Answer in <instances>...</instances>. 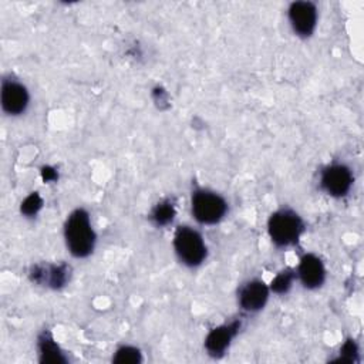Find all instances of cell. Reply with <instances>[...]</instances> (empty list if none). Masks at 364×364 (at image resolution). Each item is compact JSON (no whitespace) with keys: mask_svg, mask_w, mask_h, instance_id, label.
<instances>
[{"mask_svg":"<svg viewBox=\"0 0 364 364\" xmlns=\"http://www.w3.org/2000/svg\"><path fill=\"white\" fill-rule=\"evenodd\" d=\"M173 249L181 263L188 267L200 266L208 256V247L202 235L188 225L176 228L173 235Z\"/></svg>","mask_w":364,"mask_h":364,"instance_id":"3957f363","label":"cell"},{"mask_svg":"<svg viewBox=\"0 0 364 364\" xmlns=\"http://www.w3.org/2000/svg\"><path fill=\"white\" fill-rule=\"evenodd\" d=\"M296 277H297V274L294 270L284 269L273 277L269 289H270V291H273L276 294H286L291 289Z\"/></svg>","mask_w":364,"mask_h":364,"instance_id":"5bb4252c","label":"cell"},{"mask_svg":"<svg viewBox=\"0 0 364 364\" xmlns=\"http://www.w3.org/2000/svg\"><path fill=\"white\" fill-rule=\"evenodd\" d=\"M287 17L293 31L303 38L310 37L317 26V7L307 0H299L290 3L287 9Z\"/></svg>","mask_w":364,"mask_h":364,"instance_id":"8992f818","label":"cell"},{"mask_svg":"<svg viewBox=\"0 0 364 364\" xmlns=\"http://www.w3.org/2000/svg\"><path fill=\"white\" fill-rule=\"evenodd\" d=\"M191 210L199 223L215 225L225 218L228 212V202L219 193L200 188L192 192Z\"/></svg>","mask_w":364,"mask_h":364,"instance_id":"277c9868","label":"cell"},{"mask_svg":"<svg viewBox=\"0 0 364 364\" xmlns=\"http://www.w3.org/2000/svg\"><path fill=\"white\" fill-rule=\"evenodd\" d=\"M303 232L304 222L291 209H279L269 216L267 233L277 247L296 245Z\"/></svg>","mask_w":364,"mask_h":364,"instance_id":"7a4b0ae2","label":"cell"},{"mask_svg":"<svg viewBox=\"0 0 364 364\" xmlns=\"http://www.w3.org/2000/svg\"><path fill=\"white\" fill-rule=\"evenodd\" d=\"M37 350L38 357L41 363H50V364H61L67 363V357L64 351L60 348L57 341L54 340L53 334L48 330H44L40 333L37 338Z\"/></svg>","mask_w":364,"mask_h":364,"instance_id":"7c38bea8","label":"cell"},{"mask_svg":"<svg viewBox=\"0 0 364 364\" xmlns=\"http://www.w3.org/2000/svg\"><path fill=\"white\" fill-rule=\"evenodd\" d=\"M44 200L41 198V195L38 192H31L28 196L24 198V200L20 205V212L21 215H24L26 218H33L36 216L40 209L43 208Z\"/></svg>","mask_w":364,"mask_h":364,"instance_id":"2e32d148","label":"cell"},{"mask_svg":"<svg viewBox=\"0 0 364 364\" xmlns=\"http://www.w3.org/2000/svg\"><path fill=\"white\" fill-rule=\"evenodd\" d=\"M338 357L336 358V361H341V363H355L358 360V346L353 338H348L343 343L340 351H338Z\"/></svg>","mask_w":364,"mask_h":364,"instance_id":"e0dca14e","label":"cell"},{"mask_svg":"<svg viewBox=\"0 0 364 364\" xmlns=\"http://www.w3.org/2000/svg\"><path fill=\"white\" fill-rule=\"evenodd\" d=\"M70 272L65 263H37L30 267L28 277L36 284L58 290L68 283Z\"/></svg>","mask_w":364,"mask_h":364,"instance_id":"ba28073f","label":"cell"},{"mask_svg":"<svg viewBox=\"0 0 364 364\" xmlns=\"http://www.w3.org/2000/svg\"><path fill=\"white\" fill-rule=\"evenodd\" d=\"M296 274L306 289L314 290L323 286L326 280V267L317 255L306 253L299 262Z\"/></svg>","mask_w":364,"mask_h":364,"instance_id":"8fae6325","label":"cell"},{"mask_svg":"<svg viewBox=\"0 0 364 364\" xmlns=\"http://www.w3.org/2000/svg\"><path fill=\"white\" fill-rule=\"evenodd\" d=\"M269 294V286L260 279H253L240 287L237 293V301L242 310L247 313H256L266 306Z\"/></svg>","mask_w":364,"mask_h":364,"instance_id":"9c48e42d","label":"cell"},{"mask_svg":"<svg viewBox=\"0 0 364 364\" xmlns=\"http://www.w3.org/2000/svg\"><path fill=\"white\" fill-rule=\"evenodd\" d=\"M353 181L351 169L344 164H331L326 166L320 175L321 189L333 198L346 196L353 186Z\"/></svg>","mask_w":364,"mask_h":364,"instance_id":"5b68a950","label":"cell"},{"mask_svg":"<svg viewBox=\"0 0 364 364\" xmlns=\"http://www.w3.org/2000/svg\"><path fill=\"white\" fill-rule=\"evenodd\" d=\"M240 326V320H233L230 323L212 328L205 338V350L208 351V354L215 358L222 357L229 348L235 336L239 333Z\"/></svg>","mask_w":364,"mask_h":364,"instance_id":"30bf717a","label":"cell"},{"mask_svg":"<svg viewBox=\"0 0 364 364\" xmlns=\"http://www.w3.org/2000/svg\"><path fill=\"white\" fill-rule=\"evenodd\" d=\"M41 178L44 182H54L58 179V172L53 166H43L41 168Z\"/></svg>","mask_w":364,"mask_h":364,"instance_id":"ac0fdd59","label":"cell"},{"mask_svg":"<svg viewBox=\"0 0 364 364\" xmlns=\"http://www.w3.org/2000/svg\"><path fill=\"white\" fill-rule=\"evenodd\" d=\"M64 240L68 252L77 259L88 257L94 252L97 235L92 229L90 213L84 208H77L67 216Z\"/></svg>","mask_w":364,"mask_h":364,"instance_id":"6da1fadb","label":"cell"},{"mask_svg":"<svg viewBox=\"0 0 364 364\" xmlns=\"http://www.w3.org/2000/svg\"><path fill=\"white\" fill-rule=\"evenodd\" d=\"M0 102H1V109L7 115L17 117L26 112L30 102V94L26 85L21 84L20 81L4 78L1 81Z\"/></svg>","mask_w":364,"mask_h":364,"instance_id":"52a82bcc","label":"cell"},{"mask_svg":"<svg viewBox=\"0 0 364 364\" xmlns=\"http://www.w3.org/2000/svg\"><path fill=\"white\" fill-rule=\"evenodd\" d=\"M112 361L117 364H138L142 361V353L138 347L121 346L115 351Z\"/></svg>","mask_w":364,"mask_h":364,"instance_id":"9a60e30c","label":"cell"},{"mask_svg":"<svg viewBox=\"0 0 364 364\" xmlns=\"http://www.w3.org/2000/svg\"><path fill=\"white\" fill-rule=\"evenodd\" d=\"M175 215H176L175 203L171 199H164L152 208L149 213V219L156 228H164V226H168L175 219Z\"/></svg>","mask_w":364,"mask_h":364,"instance_id":"4fadbf2b","label":"cell"}]
</instances>
